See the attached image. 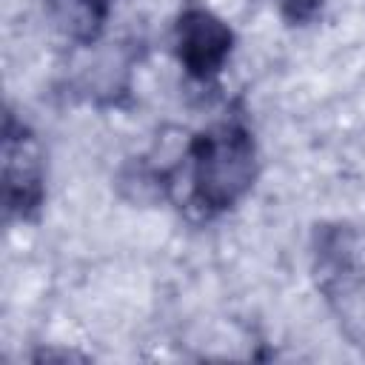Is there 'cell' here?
Returning a JSON list of instances; mask_svg holds the SVG:
<instances>
[{
    "label": "cell",
    "mask_w": 365,
    "mask_h": 365,
    "mask_svg": "<svg viewBox=\"0 0 365 365\" xmlns=\"http://www.w3.org/2000/svg\"><path fill=\"white\" fill-rule=\"evenodd\" d=\"M311 271L319 294L348 322L365 317V228L322 222L311 240Z\"/></svg>",
    "instance_id": "obj_2"
},
{
    "label": "cell",
    "mask_w": 365,
    "mask_h": 365,
    "mask_svg": "<svg viewBox=\"0 0 365 365\" xmlns=\"http://www.w3.org/2000/svg\"><path fill=\"white\" fill-rule=\"evenodd\" d=\"M234 51L231 26L205 6H185L174 23V54L188 77L214 80Z\"/></svg>",
    "instance_id": "obj_4"
},
{
    "label": "cell",
    "mask_w": 365,
    "mask_h": 365,
    "mask_svg": "<svg viewBox=\"0 0 365 365\" xmlns=\"http://www.w3.org/2000/svg\"><path fill=\"white\" fill-rule=\"evenodd\" d=\"M277 9L282 14L285 23L291 26H308L314 23L322 9H325V0H277Z\"/></svg>",
    "instance_id": "obj_6"
},
{
    "label": "cell",
    "mask_w": 365,
    "mask_h": 365,
    "mask_svg": "<svg viewBox=\"0 0 365 365\" xmlns=\"http://www.w3.org/2000/svg\"><path fill=\"white\" fill-rule=\"evenodd\" d=\"M46 200L43 148L34 131L14 114L3 117V202L6 214L31 220Z\"/></svg>",
    "instance_id": "obj_3"
},
{
    "label": "cell",
    "mask_w": 365,
    "mask_h": 365,
    "mask_svg": "<svg viewBox=\"0 0 365 365\" xmlns=\"http://www.w3.org/2000/svg\"><path fill=\"white\" fill-rule=\"evenodd\" d=\"M257 171L254 134L237 120H220L197 131L185 148V202L205 220L225 214L254 188Z\"/></svg>",
    "instance_id": "obj_1"
},
{
    "label": "cell",
    "mask_w": 365,
    "mask_h": 365,
    "mask_svg": "<svg viewBox=\"0 0 365 365\" xmlns=\"http://www.w3.org/2000/svg\"><path fill=\"white\" fill-rule=\"evenodd\" d=\"M48 23L74 43H91L100 37L111 0H43Z\"/></svg>",
    "instance_id": "obj_5"
}]
</instances>
